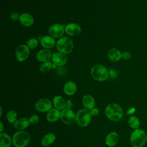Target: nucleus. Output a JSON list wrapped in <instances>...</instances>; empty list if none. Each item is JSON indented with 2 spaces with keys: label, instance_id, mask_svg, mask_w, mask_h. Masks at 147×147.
Here are the masks:
<instances>
[{
  "label": "nucleus",
  "instance_id": "obj_1",
  "mask_svg": "<svg viewBox=\"0 0 147 147\" xmlns=\"http://www.w3.org/2000/svg\"><path fill=\"white\" fill-rule=\"evenodd\" d=\"M106 117L112 121H118L123 117V111L122 107L118 104L111 103L109 104L105 109Z\"/></svg>",
  "mask_w": 147,
  "mask_h": 147
},
{
  "label": "nucleus",
  "instance_id": "obj_2",
  "mask_svg": "<svg viewBox=\"0 0 147 147\" xmlns=\"http://www.w3.org/2000/svg\"><path fill=\"white\" fill-rule=\"evenodd\" d=\"M147 141V136L145 131L137 129L134 130L131 133L130 142L133 147H142Z\"/></svg>",
  "mask_w": 147,
  "mask_h": 147
},
{
  "label": "nucleus",
  "instance_id": "obj_3",
  "mask_svg": "<svg viewBox=\"0 0 147 147\" xmlns=\"http://www.w3.org/2000/svg\"><path fill=\"white\" fill-rule=\"evenodd\" d=\"M30 140V135L27 131L20 130L13 136L12 143L15 147H25L29 144Z\"/></svg>",
  "mask_w": 147,
  "mask_h": 147
},
{
  "label": "nucleus",
  "instance_id": "obj_4",
  "mask_svg": "<svg viewBox=\"0 0 147 147\" xmlns=\"http://www.w3.org/2000/svg\"><path fill=\"white\" fill-rule=\"evenodd\" d=\"M91 75L95 80L102 82L109 77V71L105 66L97 64L91 69Z\"/></svg>",
  "mask_w": 147,
  "mask_h": 147
},
{
  "label": "nucleus",
  "instance_id": "obj_5",
  "mask_svg": "<svg viewBox=\"0 0 147 147\" xmlns=\"http://www.w3.org/2000/svg\"><path fill=\"white\" fill-rule=\"evenodd\" d=\"M57 50L64 54L71 53L74 48V44L71 38L68 37H61L56 42Z\"/></svg>",
  "mask_w": 147,
  "mask_h": 147
},
{
  "label": "nucleus",
  "instance_id": "obj_6",
  "mask_svg": "<svg viewBox=\"0 0 147 147\" xmlns=\"http://www.w3.org/2000/svg\"><path fill=\"white\" fill-rule=\"evenodd\" d=\"M91 117V115L88 110L82 109L76 114V121L80 126L85 127L90 123Z\"/></svg>",
  "mask_w": 147,
  "mask_h": 147
},
{
  "label": "nucleus",
  "instance_id": "obj_7",
  "mask_svg": "<svg viewBox=\"0 0 147 147\" xmlns=\"http://www.w3.org/2000/svg\"><path fill=\"white\" fill-rule=\"evenodd\" d=\"M60 119L61 121L66 125H72L76 121V114L69 109H64L61 112Z\"/></svg>",
  "mask_w": 147,
  "mask_h": 147
},
{
  "label": "nucleus",
  "instance_id": "obj_8",
  "mask_svg": "<svg viewBox=\"0 0 147 147\" xmlns=\"http://www.w3.org/2000/svg\"><path fill=\"white\" fill-rule=\"evenodd\" d=\"M16 59L19 61H25L29 55V48L26 45H20L15 52Z\"/></svg>",
  "mask_w": 147,
  "mask_h": 147
},
{
  "label": "nucleus",
  "instance_id": "obj_9",
  "mask_svg": "<svg viewBox=\"0 0 147 147\" xmlns=\"http://www.w3.org/2000/svg\"><path fill=\"white\" fill-rule=\"evenodd\" d=\"M52 104L51 101L47 98L39 99L35 103V109L39 112H48L52 108Z\"/></svg>",
  "mask_w": 147,
  "mask_h": 147
},
{
  "label": "nucleus",
  "instance_id": "obj_10",
  "mask_svg": "<svg viewBox=\"0 0 147 147\" xmlns=\"http://www.w3.org/2000/svg\"><path fill=\"white\" fill-rule=\"evenodd\" d=\"M65 32V28L60 24H55L51 25L48 29L49 34L53 38L61 37Z\"/></svg>",
  "mask_w": 147,
  "mask_h": 147
},
{
  "label": "nucleus",
  "instance_id": "obj_11",
  "mask_svg": "<svg viewBox=\"0 0 147 147\" xmlns=\"http://www.w3.org/2000/svg\"><path fill=\"white\" fill-rule=\"evenodd\" d=\"M51 59L53 64L56 66H63L67 61V57L65 54L60 52L53 53Z\"/></svg>",
  "mask_w": 147,
  "mask_h": 147
},
{
  "label": "nucleus",
  "instance_id": "obj_12",
  "mask_svg": "<svg viewBox=\"0 0 147 147\" xmlns=\"http://www.w3.org/2000/svg\"><path fill=\"white\" fill-rule=\"evenodd\" d=\"M81 27L75 23H69L65 27V32L71 36L79 34L81 32Z\"/></svg>",
  "mask_w": 147,
  "mask_h": 147
},
{
  "label": "nucleus",
  "instance_id": "obj_13",
  "mask_svg": "<svg viewBox=\"0 0 147 147\" xmlns=\"http://www.w3.org/2000/svg\"><path fill=\"white\" fill-rule=\"evenodd\" d=\"M52 54L49 49H43L38 52L36 57L38 61L45 62L49 61V60L52 58Z\"/></svg>",
  "mask_w": 147,
  "mask_h": 147
},
{
  "label": "nucleus",
  "instance_id": "obj_14",
  "mask_svg": "<svg viewBox=\"0 0 147 147\" xmlns=\"http://www.w3.org/2000/svg\"><path fill=\"white\" fill-rule=\"evenodd\" d=\"M118 141L119 136L118 133L115 131L109 133L105 138L106 144L110 147H113L115 146L118 144Z\"/></svg>",
  "mask_w": 147,
  "mask_h": 147
},
{
  "label": "nucleus",
  "instance_id": "obj_15",
  "mask_svg": "<svg viewBox=\"0 0 147 147\" xmlns=\"http://www.w3.org/2000/svg\"><path fill=\"white\" fill-rule=\"evenodd\" d=\"M61 112L56 108L51 109L47 113V120L49 122H54L60 118Z\"/></svg>",
  "mask_w": 147,
  "mask_h": 147
},
{
  "label": "nucleus",
  "instance_id": "obj_16",
  "mask_svg": "<svg viewBox=\"0 0 147 147\" xmlns=\"http://www.w3.org/2000/svg\"><path fill=\"white\" fill-rule=\"evenodd\" d=\"M20 21L22 25L29 27L33 24L34 18L30 14L24 13L20 15Z\"/></svg>",
  "mask_w": 147,
  "mask_h": 147
},
{
  "label": "nucleus",
  "instance_id": "obj_17",
  "mask_svg": "<svg viewBox=\"0 0 147 147\" xmlns=\"http://www.w3.org/2000/svg\"><path fill=\"white\" fill-rule=\"evenodd\" d=\"M41 45L45 49H49L53 48L55 45V40L54 38L51 36H45L41 38Z\"/></svg>",
  "mask_w": 147,
  "mask_h": 147
},
{
  "label": "nucleus",
  "instance_id": "obj_18",
  "mask_svg": "<svg viewBox=\"0 0 147 147\" xmlns=\"http://www.w3.org/2000/svg\"><path fill=\"white\" fill-rule=\"evenodd\" d=\"M30 123L29 121V119L25 117H22L17 119V120L14 123V127L16 129L23 130L26 129L29 126Z\"/></svg>",
  "mask_w": 147,
  "mask_h": 147
},
{
  "label": "nucleus",
  "instance_id": "obj_19",
  "mask_svg": "<svg viewBox=\"0 0 147 147\" xmlns=\"http://www.w3.org/2000/svg\"><path fill=\"white\" fill-rule=\"evenodd\" d=\"M82 104L84 109L90 110L94 107L95 100L91 95H85L82 98Z\"/></svg>",
  "mask_w": 147,
  "mask_h": 147
},
{
  "label": "nucleus",
  "instance_id": "obj_20",
  "mask_svg": "<svg viewBox=\"0 0 147 147\" xmlns=\"http://www.w3.org/2000/svg\"><path fill=\"white\" fill-rule=\"evenodd\" d=\"M77 90V86L75 83L72 81L67 82L63 87L64 92L67 95H74Z\"/></svg>",
  "mask_w": 147,
  "mask_h": 147
},
{
  "label": "nucleus",
  "instance_id": "obj_21",
  "mask_svg": "<svg viewBox=\"0 0 147 147\" xmlns=\"http://www.w3.org/2000/svg\"><path fill=\"white\" fill-rule=\"evenodd\" d=\"M121 53L119 50L117 48H113L108 51V57L112 62H117L121 58Z\"/></svg>",
  "mask_w": 147,
  "mask_h": 147
},
{
  "label": "nucleus",
  "instance_id": "obj_22",
  "mask_svg": "<svg viewBox=\"0 0 147 147\" xmlns=\"http://www.w3.org/2000/svg\"><path fill=\"white\" fill-rule=\"evenodd\" d=\"M65 103L64 99L60 95L55 96L53 99V104L55 108L58 110H64L65 109Z\"/></svg>",
  "mask_w": 147,
  "mask_h": 147
},
{
  "label": "nucleus",
  "instance_id": "obj_23",
  "mask_svg": "<svg viewBox=\"0 0 147 147\" xmlns=\"http://www.w3.org/2000/svg\"><path fill=\"white\" fill-rule=\"evenodd\" d=\"M12 140L9 134L5 133L0 134V147H10Z\"/></svg>",
  "mask_w": 147,
  "mask_h": 147
},
{
  "label": "nucleus",
  "instance_id": "obj_24",
  "mask_svg": "<svg viewBox=\"0 0 147 147\" xmlns=\"http://www.w3.org/2000/svg\"><path fill=\"white\" fill-rule=\"evenodd\" d=\"M56 136L52 133H49L45 135L41 140V144L43 146H48L52 144L55 140Z\"/></svg>",
  "mask_w": 147,
  "mask_h": 147
},
{
  "label": "nucleus",
  "instance_id": "obj_25",
  "mask_svg": "<svg viewBox=\"0 0 147 147\" xmlns=\"http://www.w3.org/2000/svg\"><path fill=\"white\" fill-rule=\"evenodd\" d=\"M128 124L129 126L133 129L134 130L139 129L140 123V120L138 117L134 115H131L129 117L128 119Z\"/></svg>",
  "mask_w": 147,
  "mask_h": 147
},
{
  "label": "nucleus",
  "instance_id": "obj_26",
  "mask_svg": "<svg viewBox=\"0 0 147 147\" xmlns=\"http://www.w3.org/2000/svg\"><path fill=\"white\" fill-rule=\"evenodd\" d=\"M53 68V63L50 61H47L45 62H43L40 67V71L41 72L45 73L48 72L50 69Z\"/></svg>",
  "mask_w": 147,
  "mask_h": 147
},
{
  "label": "nucleus",
  "instance_id": "obj_27",
  "mask_svg": "<svg viewBox=\"0 0 147 147\" xmlns=\"http://www.w3.org/2000/svg\"><path fill=\"white\" fill-rule=\"evenodd\" d=\"M6 118L11 123H14L17 120V114L14 110H10L6 114Z\"/></svg>",
  "mask_w": 147,
  "mask_h": 147
},
{
  "label": "nucleus",
  "instance_id": "obj_28",
  "mask_svg": "<svg viewBox=\"0 0 147 147\" xmlns=\"http://www.w3.org/2000/svg\"><path fill=\"white\" fill-rule=\"evenodd\" d=\"M26 45L29 49H34L38 45V41L35 38H30L27 41Z\"/></svg>",
  "mask_w": 147,
  "mask_h": 147
},
{
  "label": "nucleus",
  "instance_id": "obj_29",
  "mask_svg": "<svg viewBox=\"0 0 147 147\" xmlns=\"http://www.w3.org/2000/svg\"><path fill=\"white\" fill-rule=\"evenodd\" d=\"M39 117L37 115H32L29 118V121L32 124H36L39 121Z\"/></svg>",
  "mask_w": 147,
  "mask_h": 147
},
{
  "label": "nucleus",
  "instance_id": "obj_30",
  "mask_svg": "<svg viewBox=\"0 0 147 147\" xmlns=\"http://www.w3.org/2000/svg\"><path fill=\"white\" fill-rule=\"evenodd\" d=\"M10 18L13 21H18V20H20V15L17 13V12H16V11H13L10 14Z\"/></svg>",
  "mask_w": 147,
  "mask_h": 147
},
{
  "label": "nucleus",
  "instance_id": "obj_31",
  "mask_svg": "<svg viewBox=\"0 0 147 147\" xmlns=\"http://www.w3.org/2000/svg\"><path fill=\"white\" fill-rule=\"evenodd\" d=\"M131 55L128 51H125L121 53V58L123 59L124 60H129L131 59Z\"/></svg>",
  "mask_w": 147,
  "mask_h": 147
},
{
  "label": "nucleus",
  "instance_id": "obj_32",
  "mask_svg": "<svg viewBox=\"0 0 147 147\" xmlns=\"http://www.w3.org/2000/svg\"><path fill=\"white\" fill-rule=\"evenodd\" d=\"M109 76H110V78H115L117 77V72L113 69V68H110L109 70Z\"/></svg>",
  "mask_w": 147,
  "mask_h": 147
},
{
  "label": "nucleus",
  "instance_id": "obj_33",
  "mask_svg": "<svg viewBox=\"0 0 147 147\" xmlns=\"http://www.w3.org/2000/svg\"><path fill=\"white\" fill-rule=\"evenodd\" d=\"M89 111H90V114H91V115L92 117L96 116V115H98V114H99V110H98V109H97V108H94H94H92V109L90 110Z\"/></svg>",
  "mask_w": 147,
  "mask_h": 147
},
{
  "label": "nucleus",
  "instance_id": "obj_34",
  "mask_svg": "<svg viewBox=\"0 0 147 147\" xmlns=\"http://www.w3.org/2000/svg\"><path fill=\"white\" fill-rule=\"evenodd\" d=\"M73 107V103L71 100H68L66 101L65 103V108L71 109V108Z\"/></svg>",
  "mask_w": 147,
  "mask_h": 147
},
{
  "label": "nucleus",
  "instance_id": "obj_35",
  "mask_svg": "<svg viewBox=\"0 0 147 147\" xmlns=\"http://www.w3.org/2000/svg\"><path fill=\"white\" fill-rule=\"evenodd\" d=\"M135 112H136V108L134 107H131L127 110V114L132 115Z\"/></svg>",
  "mask_w": 147,
  "mask_h": 147
},
{
  "label": "nucleus",
  "instance_id": "obj_36",
  "mask_svg": "<svg viewBox=\"0 0 147 147\" xmlns=\"http://www.w3.org/2000/svg\"><path fill=\"white\" fill-rule=\"evenodd\" d=\"M0 125H1V129H0V131L1 133H2V130H3V123L2 122H0Z\"/></svg>",
  "mask_w": 147,
  "mask_h": 147
},
{
  "label": "nucleus",
  "instance_id": "obj_37",
  "mask_svg": "<svg viewBox=\"0 0 147 147\" xmlns=\"http://www.w3.org/2000/svg\"><path fill=\"white\" fill-rule=\"evenodd\" d=\"M146 136H147V133H146Z\"/></svg>",
  "mask_w": 147,
  "mask_h": 147
},
{
  "label": "nucleus",
  "instance_id": "obj_38",
  "mask_svg": "<svg viewBox=\"0 0 147 147\" xmlns=\"http://www.w3.org/2000/svg\"></svg>",
  "mask_w": 147,
  "mask_h": 147
}]
</instances>
